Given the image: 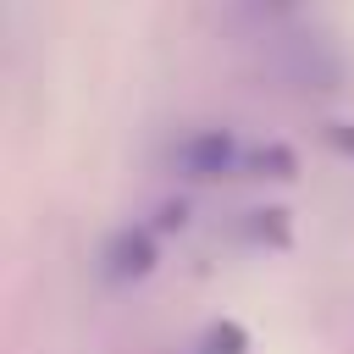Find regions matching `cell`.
Here are the masks:
<instances>
[{"instance_id": "1", "label": "cell", "mask_w": 354, "mask_h": 354, "mask_svg": "<svg viewBox=\"0 0 354 354\" xmlns=\"http://www.w3.org/2000/svg\"><path fill=\"white\" fill-rule=\"evenodd\" d=\"M171 166H177L183 177H199V183H210V177H227V171L238 166V138H232L227 127H199V133L177 138V149H171Z\"/></svg>"}, {"instance_id": "2", "label": "cell", "mask_w": 354, "mask_h": 354, "mask_svg": "<svg viewBox=\"0 0 354 354\" xmlns=\"http://www.w3.org/2000/svg\"><path fill=\"white\" fill-rule=\"evenodd\" d=\"M105 271H111L116 282L149 277V271H155V232H149V227H122V232L105 243Z\"/></svg>"}, {"instance_id": "3", "label": "cell", "mask_w": 354, "mask_h": 354, "mask_svg": "<svg viewBox=\"0 0 354 354\" xmlns=\"http://www.w3.org/2000/svg\"><path fill=\"white\" fill-rule=\"evenodd\" d=\"M243 348H249V332L238 321H210L199 332V348L194 354H243Z\"/></svg>"}, {"instance_id": "4", "label": "cell", "mask_w": 354, "mask_h": 354, "mask_svg": "<svg viewBox=\"0 0 354 354\" xmlns=\"http://www.w3.org/2000/svg\"><path fill=\"white\" fill-rule=\"evenodd\" d=\"M249 166H254L260 177H293V149H282V144H260V149L249 155Z\"/></svg>"}, {"instance_id": "5", "label": "cell", "mask_w": 354, "mask_h": 354, "mask_svg": "<svg viewBox=\"0 0 354 354\" xmlns=\"http://www.w3.org/2000/svg\"><path fill=\"white\" fill-rule=\"evenodd\" d=\"M249 221H254V227H249L254 238H271V243H288V216H282V210H254Z\"/></svg>"}, {"instance_id": "6", "label": "cell", "mask_w": 354, "mask_h": 354, "mask_svg": "<svg viewBox=\"0 0 354 354\" xmlns=\"http://www.w3.org/2000/svg\"><path fill=\"white\" fill-rule=\"evenodd\" d=\"M183 216H188V210H183V205H166V210H160V221H155V227H160V232H171V227H183Z\"/></svg>"}, {"instance_id": "7", "label": "cell", "mask_w": 354, "mask_h": 354, "mask_svg": "<svg viewBox=\"0 0 354 354\" xmlns=\"http://www.w3.org/2000/svg\"><path fill=\"white\" fill-rule=\"evenodd\" d=\"M326 138H332L343 155H354V127H326Z\"/></svg>"}]
</instances>
